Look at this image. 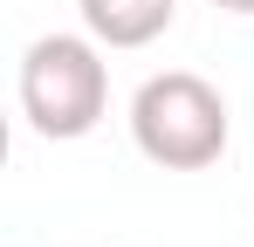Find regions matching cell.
I'll return each mask as SVG.
<instances>
[{
    "label": "cell",
    "mask_w": 254,
    "mask_h": 247,
    "mask_svg": "<svg viewBox=\"0 0 254 247\" xmlns=\"http://www.w3.org/2000/svg\"><path fill=\"white\" fill-rule=\"evenodd\" d=\"M110 110V69L96 35H42L21 55V117L35 137L69 144L89 137Z\"/></svg>",
    "instance_id": "6da1fadb"
},
{
    "label": "cell",
    "mask_w": 254,
    "mask_h": 247,
    "mask_svg": "<svg viewBox=\"0 0 254 247\" xmlns=\"http://www.w3.org/2000/svg\"><path fill=\"white\" fill-rule=\"evenodd\" d=\"M227 96L192 69L144 76L130 96V144L165 172H206L227 151Z\"/></svg>",
    "instance_id": "7a4b0ae2"
},
{
    "label": "cell",
    "mask_w": 254,
    "mask_h": 247,
    "mask_svg": "<svg viewBox=\"0 0 254 247\" xmlns=\"http://www.w3.org/2000/svg\"><path fill=\"white\" fill-rule=\"evenodd\" d=\"M76 7L103 48H151L179 21V0H76Z\"/></svg>",
    "instance_id": "3957f363"
},
{
    "label": "cell",
    "mask_w": 254,
    "mask_h": 247,
    "mask_svg": "<svg viewBox=\"0 0 254 247\" xmlns=\"http://www.w3.org/2000/svg\"><path fill=\"white\" fill-rule=\"evenodd\" d=\"M220 14H254V0H213Z\"/></svg>",
    "instance_id": "277c9868"
}]
</instances>
